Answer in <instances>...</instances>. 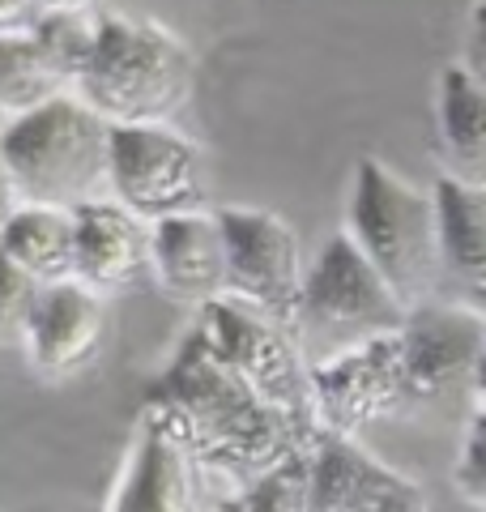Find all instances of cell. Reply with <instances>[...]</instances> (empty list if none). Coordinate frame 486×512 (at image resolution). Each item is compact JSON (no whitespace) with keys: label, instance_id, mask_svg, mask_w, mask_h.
<instances>
[{"label":"cell","instance_id":"obj_28","mask_svg":"<svg viewBox=\"0 0 486 512\" xmlns=\"http://www.w3.org/2000/svg\"><path fill=\"white\" fill-rule=\"evenodd\" d=\"M107 0H56V9H103Z\"/></svg>","mask_w":486,"mask_h":512},{"label":"cell","instance_id":"obj_21","mask_svg":"<svg viewBox=\"0 0 486 512\" xmlns=\"http://www.w3.org/2000/svg\"><path fill=\"white\" fill-rule=\"evenodd\" d=\"M99 26L103 9H52L30 35L47 52V60L69 77V86H77V73L86 69L94 43H99Z\"/></svg>","mask_w":486,"mask_h":512},{"label":"cell","instance_id":"obj_4","mask_svg":"<svg viewBox=\"0 0 486 512\" xmlns=\"http://www.w3.org/2000/svg\"><path fill=\"white\" fill-rule=\"evenodd\" d=\"M107 141L111 124L99 111L77 94H60L0 124V163L22 205L77 210L107 197Z\"/></svg>","mask_w":486,"mask_h":512},{"label":"cell","instance_id":"obj_13","mask_svg":"<svg viewBox=\"0 0 486 512\" xmlns=\"http://www.w3.org/2000/svg\"><path fill=\"white\" fill-rule=\"evenodd\" d=\"M150 274L175 303L205 308L226 295V244L218 210L150 222Z\"/></svg>","mask_w":486,"mask_h":512},{"label":"cell","instance_id":"obj_6","mask_svg":"<svg viewBox=\"0 0 486 512\" xmlns=\"http://www.w3.org/2000/svg\"><path fill=\"white\" fill-rule=\"evenodd\" d=\"M401 325L405 308L388 291V282L371 269L367 256L354 248V239L346 231L324 239V248L316 252L303 278L299 346H316L312 359H324L342 346L397 333Z\"/></svg>","mask_w":486,"mask_h":512},{"label":"cell","instance_id":"obj_16","mask_svg":"<svg viewBox=\"0 0 486 512\" xmlns=\"http://www.w3.org/2000/svg\"><path fill=\"white\" fill-rule=\"evenodd\" d=\"M435 124L440 154L452 180L486 188V86L469 64H444L435 82Z\"/></svg>","mask_w":486,"mask_h":512},{"label":"cell","instance_id":"obj_24","mask_svg":"<svg viewBox=\"0 0 486 512\" xmlns=\"http://www.w3.org/2000/svg\"><path fill=\"white\" fill-rule=\"evenodd\" d=\"M52 9L56 0H0V35H30Z\"/></svg>","mask_w":486,"mask_h":512},{"label":"cell","instance_id":"obj_19","mask_svg":"<svg viewBox=\"0 0 486 512\" xmlns=\"http://www.w3.org/2000/svg\"><path fill=\"white\" fill-rule=\"evenodd\" d=\"M60 94H73V86L47 60L35 35H0V124L26 116Z\"/></svg>","mask_w":486,"mask_h":512},{"label":"cell","instance_id":"obj_25","mask_svg":"<svg viewBox=\"0 0 486 512\" xmlns=\"http://www.w3.org/2000/svg\"><path fill=\"white\" fill-rule=\"evenodd\" d=\"M469 73L478 77V82L486 86V5L478 0L474 13H469Z\"/></svg>","mask_w":486,"mask_h":512},{"label":"cell","instance_id":"obj_11","mask_svg":"<svg viewBox=\"0 0 486 512\" xmlns=\"http://www.w3.org/2000/svg\"><path fill=\"white\" fill-rule=\"evenodd\" d=\"M405 376H410L414 406L440 402L461 380L474 384L478 359L486 350V320L457 308V303L431 299L423 308L405 312L401 325Z\"/></svg>","mask_w":486,"mask_h":512},{"label":"cell","instance_id":"obj_27","mask_svg":"<svg viewBox=\"0 0 486 512\" xmlns=\"http://www.w3.org/2000/svg\"><path fill=\"white\" fill-rule=\"evenodd\" d=\"M474 397H478V406H486V350H482L478 372H474Z\"/></svg>","mask_w":486,"mask_h":512},{"label":"cell","instance_id":"obj_17","mask_svg":"<svg viewBox=\"0 0 486 512\" xmlns=\"http://www.w3.org/2000/svg\"><path fill=\"white\" fill-rule=\"evenodd\" d=\"M401 478L388 461L367 453L359 440L320 436L312 444V474H307V512H359Z\"/></svg>","mask_w":486,"mask_h":512},{"label":"cell","instance_id":"obj_26","mask_svg":"<svg viewBox=\"0 0 486 512\" xmlns=\"http://www.w3.org/2000/svg\"><path fill=\"white\" fill-rule=\"evenodd\" d=\"M18 188H13V180H9V171H5V163H0V227L13 218V210H18Z\"/></svg>","mask_w":486,"mask_h":512},{"label":"cell","instance_id":"obj_22","mask_svg":"<svg viewBox=\"0 0 486 512\" xmlns=\"http://www.w3.org/2000/svg\"><path fill=\"white\" fill-rule=\"evenodd\" d=\"M452 491L474 512H486V406L474 410L461 436L457 461H452Z\"/></svg>","mask_w":486,"mask_h":512},{"label":"cell","instance_id":"obj_3","mask_svg":"<svg viewBox=\"0 0 486 512\" xmlns=\"http://www.w3.org/2000/svg\"><path fill=\"white\" fill-rule=\"evenodd\" d=\"M346 235L388 282L405 312L440 299V214L435 197L380 158L363 154L350 175Z\"/></svg>","mask_w":486,"mask_h":512},{"label":"cell","instance_id":"obj_12","mask_svg":"<svg viewBox=\"0 0 486 512\" xmlns=\"http://www.w3.org/2000/svg\"><path fill=\"white\" fill-rule=\"evenodd\" d=\"M73 282L94 295H124L150 274V222L128 214L120 201L99 197L73 210Z\"/></svg>","mask_w":486,"mask_h":512},{"label":"cell","instance_id":"obj_5","mask_svg":"<svg viewBox=\"0 0 486 512\" xmlns=\"http://www.w3.org/2000/svg\"><path fill=\"white\" fill-rule=\"evenodd\" d=\"M192 329L201 333L205 346L214 350L261 402L286 414L303 436H320L316 406H312V380H307V355H303L295 333L231 295L205 303Z\"/></svg>","mask_w":486,"mask_h":512},{"label":"cell","instance_id":"obj_9","mask_svg":"<svg viewBox=\"0 0 486 512\" xmlns=\"http://www.w3.org/2000/svg\"><path fill=\"white\" fill-rule=\"evenodd\" d=\"M218 227L226 244V295L299 338L307 265L295 227L261 205H222Z\"/></svg>","mask_w":486,"mask_h":512},{"label":"cell","instance_id":"obj_8","mask_svg":"<svg viewBox=\"0 0 486 512\" xmlns=\"http://www.w3.org/2000/svg\"><path fill=\"white\" fill-rule=\"evenodd\" d=\"M307 380H312L320 436L359 440L367 427L384 419H401V414L414 410L401 329L312 359L307 363Z\"/></svg>","mask_w":486,"mask_h":512},{"label":"cell","instance_id":"obj_7","mask_svg":"<svg viewBox=\"0 0 486 512\" xmlns=\"http://www.w3.org/2000/svg\"><path fill=\"white\" fill-rule=\"evenodd\" d=\"M107 197L141 222L205 210V158L175 124H116L107 141Z\"/></svg>","mask_w":486,"mask_h":512},{"label":"cell","instance_id":"obj_14","mask_svg":"<svg viewBox=\"0 0 486 512\" xmlns=\"http://www.w3.org/2000/svg\"><path fill=\"white\" fill-rule=\"evenodd\" d=\"M431 197L440 214V299L486 320V188L440 175Z\"/></svg>","mask_w":486,"mask_h":512},{"label":"cell","instance_id":"obj_20","mask_svg":"<svg viewBox=\"0 0 486 512\" xmlns=\"http://www.w3.org/2000/svg\"><path fill=\"white\" fill-rule=\"evenodd\" d=\"M307 474H312V444L252 483L214 491V512H307Z\"/></svg>","mask_w":486,"mask_h":512},{"label":"cell","instance_id":"obj_10","mask_svg":"<svg viewBox=\"0 0 486 512\" xmlns=\"http://www.w3.org/2000/svg\"><path fill=\"white\" fill-rule=\"evenodd\" d=\"M107 338H111L107 299L94 295L81 282H56V286H43L18 342L30 372L60 384V380L86 376L103 359Z\"/></svg>","mask_w":486,"mask_h":512},{"label":"cell","instance_id":"obj_1","mask_svg":"<svg viewBox=\"0 0 486 512\" xmlns=\"http://www.w3.org/2000/svg\"><path fill=\"white\" fill-rule=\"evenodd\" d=\"M137 419H145L180 453L209 491H231L282 466L290 453L316 444L261 402L197 329L184 333L167 367L150 380Z\"/></svg>","mask_w":486,"mask_h":512},{"label":"cell","instance_id":"obj_29","mask_svg":"<svg viewBox=\"0 0 486 512\" xmlns=\"http://www.w3.org/2000/svg\"><path fill=\"white\" fill-rule=\"evenodd\" d=\"M482 5H486V0H482Z\"/></svg>","mask_w":486,"mask_h":512},{"label":"cell","instance_id":"obj_15","mask_svg":"<svg viewBox=\"0 0 486 512\" xmlns=\"http://www.w3.org/2000/svg\"><path fill=\"white\" fill-rule=\"evenodd\" d=\"M103 512H205L201 478L150 423L137 419Z\"/></svg>","mask_w":486,"mask_h":512},{"label":"cell","instance_id":"obj_23","mask_svg":"<svg viewBox=\"0 0 486 512\" xmlns=\"http://www.w3.org/2000/svg\"><path fill=\"white\" fill-rule=\"evenodd\" d=\"M39 295H43V286L0 248V338H22Z\"/></svg>","mask_w":486,"mask_h":512},{"label":"cell","instance_id":"obj_18","mask_svg":"<svg viewBox=\"0 0 486 512\" xmlns=\"http://www.w3.org/2000/svg\"><path fill=\"white\" fill-rule=\"evenodd\" d=\"M0 248L18 261L39 286L73 282V210L52 205H18L13 218L0 227Z\"/></svg>","mask_w":486,"mask_h":512},{"label":"cell","instance_id":"obj_2","mask_svg":"<svg viewBox=\"0 0 486 512\" xmlns=\"http://www.w3.org/2000/svg\"><path fill=\"white\" fill-rule=\"evenodd\" d=\"M197 86V56L171 26L103 9L99 43L73 94L116 124H171Z\"/></svg>","mask_w":486,"mask_h":512}]
</instances>
